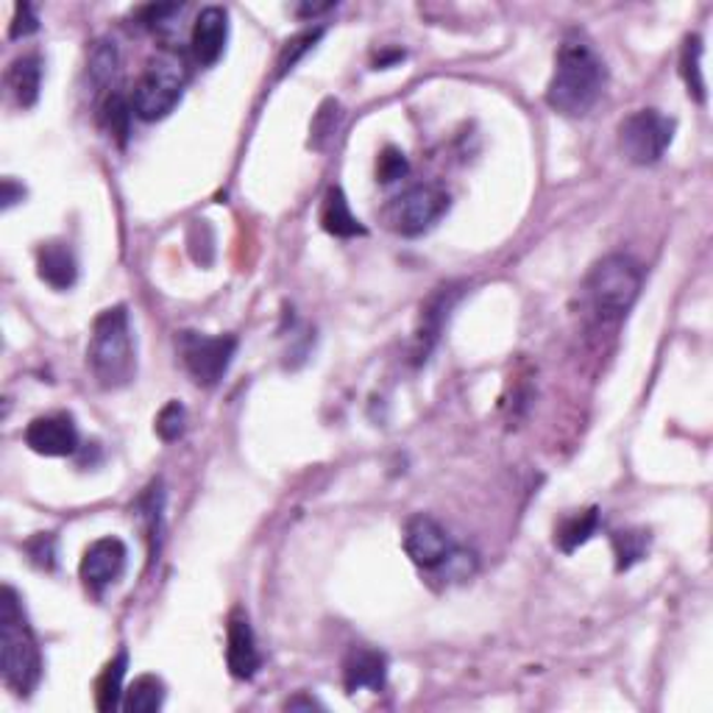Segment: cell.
Returning a JSON list of instances; mask_svg holds the SVG:
<instances>
[{"mask_svg":"<svg viewBox=\"0 0 713 713\" xmlns=\"http://www.w3.org/2000/svg\"><path fill=\"white\" fill-rule=\"evenodd\" d=\"M87 368L104 390H120L134 379L137 357L129 310L109 307L95 318L87 348Z\"/></svg>","mask_w":713,"mask_h":713,"instance_id":"obj_2","label":"cell"},{"mask_svg":"<svg viewBox=\"0 0 713 713\" xmlns=\"http://www.w3.org/2000/svg\"><path fill=\"white\" fill-rule=\"evenodd\" d=\"M165 705V683L156 674H142L126 689L123 707L129 713H151Z\"/></svg>","mask_w":713,"mask_h":713,"instance_id":"obj_21","label":"cell"},{"mask_svg":"<svg viewBox=\"0 0 713 713\" xmlns=\"http://www.w3.org/2000/svg\"><path fill=\"white\" fill-rule=\"evenodd\" d=\"M321 34H324V29H313V31H304V34L293 36V40L284 45L282 56H279V76H284L288 71H293L295 62H299L301 56L307 54L310 47L321 40Z\"/></svg>","mask_w":713,"mask_h":713,"instance_id":"obj_28","label":"cell"},{"mask_svg":"<svg viewBox=\"0 0 713 713\" xmlns=\"http://www.w3.org/2000/svg\"><path fill=\"white\" fill-rule=\"evenodd\" d=\"M25 446L45 457H67L78 452V426L71 413H47L25 426Z\"/></svg>","mask_w":713,"mask_h":713,"instance_id":"obj_10","label":"cell"},{"mask_svg":"<svg viewBox=\"0 0 713 713\" xmlns=\"http://www.w3.org/2000/svg\"><path fill=\"white\" fill-rule=\"evenodd\" d=\"M644 271L627 253H611L602 262H596L591 271L585 290H588L591 307L605 321H619L636 304L641 293Z\"/></svg>","mask_w":713,"mask_h":713,"instance_id":"obj_4","label":"cell"},{"mask_svg":"<svg viewBox=\"0 0 713 713\" xmlns=\"http://www.w3.org/2000/svg\"><path fill=\"white\" fill-rule=\"evenodd\" d=\"M388 680V658L377 649L354 647L343 660V685L348 694L354 691H379Z\"/></svg>","mask_w":713,"mask_h":713,"instance_id":"obj_14","label":"cell"},{"mask_svg":"<svg viewBox=\"0 0 713 713\" xmlns=\"http://www.w3.org/2000/svg\"><path fill=\"white\" fill-rule=\"evenodd\" d=\"M40 31V18H36V9L31 3H18L14 7L12 25H9V36L12 40H23V36H31Z\"/></svg>","mask_w":713,"mask_h":713,"instance_id":"obj_30","label":"cell"},{"mask_svg":"<svg viewBox=\"0 0 713 713\" xmlns=\"http://www.w3.org/2000/svg\"><path fill=\"white\" fill-rule=\"evenodd\" d=\"M680 76L696 104H705V76H702V40L696 34L685 36L680 51Z\"/></svg>","mask_w":713,"mask_h":713,"instance_id":"obj_22","label":"cell"},{"mask_svg":"<svg viewBox=\"0 0 713 713\" xmlns=\"http://www.w3.org/2000/svg\"><path fill=\"white\" fill-rule=\"evenodd\" d=\"M649 549V532L644 530H619L614 532V554H616V572H627L647 558Z\"/></svg>","mask_w":713,"mask_h":713,"instance_id":"obj_23","label":"cell"},{"mask_svg":"<svg viewBox=\"0 0 713 713\" xmlns=\"http://www.w3.org/2000/svg\"><path fill=\"white\" fill-rule=\"evenodd\" d=\"M449 193L437 184H415L385 207L382 218L388 229L401 237H419L430 231L446 215Z\"/></svg>","mask_w":713,"mask_h":713,"instance_id":"obj_6","label":"cell"},{"mask_svg":"<svg viewBox=\"0 0 713 713\" xmlns=\"http://www.w3.org/2000/svg\"><path fill=\"white\" fill-rule=\"evenodd\" d=\"M288 707L293 711V707H321L318 700H310V696H293V700H288Z\"/></svg>","mask_w":713,"mask_h":713,"instance_id":"obj_32","label":"cell"},{"mask_svg":"<svg viewBox=\"0 0 713 713\" xmlns=\"http://www.w3.org/2000/svg\"><path fill=\"white\" fill-rule=\"evenodd\" d=\"M9 89H12L18 107H34L42 89V60L36 54L18 56L7 73Z\"/></svg>","mask_w":713,"mask_h":713,"instance_id":"obj_17","label":"cell"},{"mask_svg":"<svg viewBox=\"0 0 713 713\" xmlns=\"http://www.w3.org/2000/svg\"><path fill=\"white\" fill-rule=\"evenodd\" d=\"M25 552H29L31 560H34L40 569H45V572H51V569L56 566V538L51 536V532H40V536L31 538V541L25 543Z\"/></svg>","mask_w":713,"mask_h":713,"instance_id":"obj_29","label":"cell"},{"mask_svg":"<svg viewBox=\"0 0 713 713\" xmlns=\"http://www.w3.org/2000/svg\"><path fill=\"white\" fill-rule=\"evenodd\" d=\"M179 357L190 377L201 388H215L229 371L237 352V337L231 335H201V332H179Z\"/></svg>","mask_w":713,"mask_h":713,"instance_id":"obj_7","label":"cell"},{"mask_svg":"<svg viewBox=\"0 0 713 713\" xmlns=\"http://www.w3.org/2000/svg\"><path fill=\"white\" fill-rule=\"evenodd\" d=\"M226 663H229L231 678L251 680L260 672L262 655L253 638L251 622L242 611H231L229 625H226Z\"/></svg>","mask_w":713,"mask_h":713,"instance_id":"obj_12","label":"cell"},{"mask_svg":"<svg viewBox=\"0 0 713 713\" xmlns=\"http://www.w3.org/2000/svg\"><path fill=\"white\" fill-rule=\"evenodd\" d=\"M452 301H454L452 288H443L441 293L432 295L430 304L421 310V326L419 332H415V357H419V360H426V354H430L432 346H435L443 321H446L449 315V307H452Z\"/></svg>","mask_w":713,"mask_h":713,"instance_id":"obj_18","label":"cell"},{"mask_svg":"<svg viewBox=\"0 0 713 713\" xmlns=\"http://www.w3.org/2000/svg\"><path fill=\"white\" fill-rule=\"evenodd\" d=\"M184 84H187V67H184L182 56L160 54L134 84L131 109H134L137 118L148 120V123L168 118L182 100Z\"/></svg>","mask_w":713,"mask_h":713,"instance_id":"obj_5","label":"cell"},{"mask_svg":"<svg viewBox=\"0 0 713 713\" xmlns=\"http://www.w3.org/2000/svg\"><path fill=\"white\" fill-rule=\"evenodd\" d=\"M226 42H229V12L224 7L201 9V14L193 23L190 45L198 65L213 67L224 56Z\"/></svg>","mask_w":713,"mask_h":713,"instance_id":"obj_13","label":"cell"},{"mask_svg":"<svg viewBox=\"0 0 713 713\" xmlns=\"http://www.w3.org/2000/svg\"><path fill=\"white\" fill-rule=\"evenodd\" d=\"M118 73V51L109 42H98V47L93 51V60H89V76L98 87H107L109 82Z\"/></svg>","mask_w":713,"mask_h":713,"instance_id":"obj_26","label":"cell"},{"mask_svg":"<svg viewBox=\"0 0 713 713\" xmlns=\"http://www.w3.org/2000/svg\"><path fill=\"white\" fill-rule=\"evenodd\" d=\"M404 552L415 566L424 569V572H432V569H441L452 558L454 543L449 538V532L432 516L421 514L407 521Z\"/></svg>","mask_w":713,"mask_h":713,"instance_id":"obj_9","label":"cell"},{"mask_svg":"<svg viewBox=\"0 0 713 713\" xmlns=\"http://www.w3.org/2000/svg\"><path fill=\"white\" fill-rule=\"evenodd\" d=\"M407 173H410V165H407V156L401 154L399 148H382V154H379L377 160V182L393 184L399 182V179H404Z\"/></svg>","mask_w":713,"mask_h":713,"instance_id":"obj_27","label":"cell"},{"mask_svg":"<svg viewBox=\"0 0 713 713\" xmlns=\"http://www.w3.org/2000/svg\"><path fill=\"white\" fill-rule=\"evenodd\" d=\"M599 525V507H588L583 514L566 516V519L558 525V530H554V547H558L560 552L572 554L574 549H580L596 536Z\"/></svg>","mask_w":713,"mask_h":713,"instance_id":"obj_19","label":"cell"},{"mask_svg":"<svg viewBox=\"0 0 713 713\" xmlns=\"http://www.w3.org/2000/svg\"><path fill=\"white\" fill-rule=\"evenodd\" d=\"M25 190L23 184H18L14 179H3V195H0V201H3V209H12L18 201H23Z\"/></svg>","mask_w":713,"mask_h":713,"instance_id":"obj_31","label":"cell"},{"mask_svg":"<svg viewBox=\"0 0 713 713\" xmlns=\"http://www.w3.org/2000/svg\"><path fill=\"white\" fill-rule=\"evenodd\" d=\"M321 226H324V231H330L332 237H343V240L366 235V226L352 213L346 193H343L341 187L326 190L324 204H321Z\"/></svg>","mask_w":713,"mask_h":713,"instance_id":"obj_16","label":"cell"},{"mask_svg":"<svg viewBox=\"0 0 713 713\" xmlns=\"http://www.w3.org/2000/svg\"><path fill=\"white\" fill-rule=\"evenodd\" d=\"M605 82V62L580 31H572L558 47L554 73L547 87V104L566 118H583L599 100Z\"/></svg>","mask_w":713,"mask_h":713,"instance_id":"obj_1","label":"cell"},{"mask_svg":"<svg viewBox=\"0 0 713 713\" xmlns=\"http://www.w3.org/2000/svg\"><path fill=\"white\" fill-rule=\"evenodd\" d=\"M154 430L165 443L179 441V437L184 435V430H187V413H184V407L179 404V401H168L160 410V415H156Z\"/></svg>","mask_w":713,"mask_h":713,"instance_id":"obj_25","label":"cell"},{"mask_svg":"<svg viewBox=\"0 0 713 713\" xmlns=\"http://www.w3.org/2000/svg\"><path fill=\"white\" fill-rule=\"evenodd\" d=\"M0 660H3V683L14 694L29 696L40 685V644L25 622L23 605L12 585L3 588V599H0Z\"/></svg>","mask_w":713,"mask_h":713,"instance_id":"obj_3","label":"cell"},{"mask_svg":"<svg viewBox=\"0 0 713 713\" xmlns=\"http://www.w3.org/2000/svg\"><path fill=\"white\" fill-rule=\"evenodd\" d=\"M162 505H165V494H162V483H154L151 488L142 494L140 505H137V516L145 521V532L148 541H151V554L160 552L156 547V538L162 532Z\"/></svg>","mask_w":713,"mask_h":713,"instance_id":"obj_24","label":"cell"},{"mask_svg":"<svg viewBox=\"0 0 713 713\" xmlns=\"http://www.w3.org/2000/svg\"><path fill=\"white\" fill-rule=\"evenodd\" d=\"M126 667H129V655L118 652V658L109 660L104 672H100L98 683H95V702H98L100 711H115L120 705V696L126 694Z\"/></svg>","mask_w":713,"mask_h":713,"instance_id":"obj_20","label":"cell"},{"mask_svg":"<svg viewBox=\"0 0 713 713\" xmlns=\"http://www.w3.org/2000/svg\"><path fill=\"white\" fill-rule=\"evenodd\" d=\"M36 273L54 290H71L78 279L76 253L62 240L42 242L40 251H36Z\"/></svg>","mask_w":713,"mask_h":713,"instance_id":"obj_15","label":"cell"},{"mask_svg":"<svg viewBox=\"0 0 713 713\" xmlns=\"http://www.w3.org/2000/svg\"><path fill=\"white\" fill-rule=\"evenodd\" d=\"M126 558L129 549L120 538H100V541L89 543L87 552L82 558V580L93 594H100L112 583H118L120 574L126 572Z\"/></svg>","mask_w":713,"mask_h":713,"instance_id":"obj_11","label":"cell"},{"mask_svg":"<svg viewBox=\"0 0 713 713\" xmlns=\"http://www.w3.org/2000/svg\"><path fill=\"white\" fill-rule=\"evenodd\" d=\"M674 123L672 118L660 115L658 109H641L633 112L630 118L622 120L619 126V148L622 154L633 162V165H655L663 160L667 148L674 140Z\"/></svg>","mask_w":713,"mask_h":713,"instance_id":"obj_8","label":"cell"}]
</instances>
